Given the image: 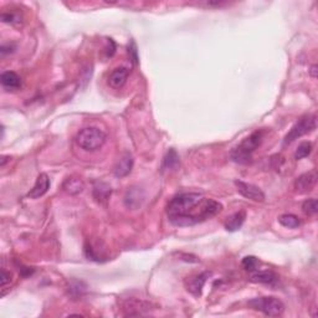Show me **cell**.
I'll return each mask as SVG.
<instances>
[{
  "mask_svg": "<svg viewBox=\"0 0 318 318\" xmlns=\"http://www.w3.org/2000/svg\"><path fill=\"white\" fill-rule=\"evenodd\" d=\"M144 201V193L139 188H128L124 195V205L129 209H138Z\"/></svg>",
  "mask_w": 318,
  "mask_h": 318,
  "instance_id": "13",
  "label": "cell"
},
{
  "mask_svg": "<svg viewBox=\"0 0 318 318\" xmlns=\"http://www.w3.org/2000/svg\"><path fill=\"white\" fill-rule=\"evenodd\" d=\"M312 149H313V145H312L311 142H302L299 143L297 149L295 152V159H303L306 157H308L311 154Z\"/></svg>",
  "mask_w": 318,
  "mask_h": 318,
  "instance_id": "21",
  "label": "cell"
},
{
  "mask_svg": "<svg viewBox=\"0 0 318 318\" xmlns=\"http://www.w3.org/2000/svg\"><path fill=\"white\" fill-rule=\"evenodd\" d=\"M317 68H318L317 65L311 66V68H309V75H311L313 78L317 77Z\"/></svg>",
  "mask_w": 318,
  "mask_h": 318,
  "instance_id": "29",
  "label": "cell"
},
{
  "mask_svg": "<svg viewBox=\"0 0 318 318\" xmlns=\"http://www.w3.org/2000/svg\"><path fill=\"white\" fill-rule=\"evenodd\" d=\"M133 157H132L131 153L126 152L121 155L116 162L115 167H113V173L117 178H123V177L128 176L131 173L132 168H133Z\"/></svg>",
  "mask_w": 318,
  "mask_h": 318,
  "instance_id": "9",
  "label": "cell"
},
{
  "mask_svg": "<svg viewBox=\"0 0 318 318\" xmlns=\"http://www.w3.org/2000/svg\"><path fill=\"white\" fill-rule=\"evenodd\" d=\"M107 136L99 127L82 128L76 136V143L80 148L87 152H95L105 144Z\"/></svg>",
  "mask_w": 318,
  "mask_h": 318,
  "instance_id": "2",
  "label": "cell"
},
{
  "mask_svg": "<svg viewBox=\"0 0 318 318\" xmlns=\"http://www.w3.org/2000/svg\"><path fill=\"white\" fill-rule=\"evenodd\" d=\"M0 82L3 87L8 90H18L21 86V80L14 71H5L0 76Z\"/></svg>",
  "mask_w": 318,
  "mask_h": 318,
  "instance_id": "15",
  "label": "cell"
},
{
  "mask_svg": "<svg viewBox=\"0 0 318 318\" xmlns=\"http://www.w3.org/2000/svg\"><path fill=\"white\" fill-rule=\"evenodd\" d=\"M85 290H86V285L81 281H73L72 285L70 286V291L72 293H76V295H81Z\"/></svg>",
  "mask_w": 318,
  "mask_h": 318,
  "instance_id": "25",
  "label": "cell"
},
{
  "mask_svg": "<svg viewBox=\"0 0 318 318\" xmlns=\"http://www.w3.org/2000/svg\"><path fill=\"white\" fill-rule=\"evenodd\" d=\"M8 159H9V157H3V158H2V163H0V166L4 167V166H5V163H7Z\"/></svg>",
  "mask_w": 318,
  "mask_h": 318,
  "instance_id": "30",
  "label": "cell"
},
{
  "mask_svg": "<svg viewBox=\"0 0 318 318\" xmlns=\"http://www.w3.org/2000/svg\"><path fill=\"white\" fill-rule=\"evenodd\" d=\"M302 211L306 215H316L318 211V204L316 199L311 198L304 200L303 204H302Z\"/></svg>",
  "mask_w": 318,
  "mask_h": 318,
  "instance_id": "22",
  "label": "cell"
},
{
  "mask_svg": "<svg viewBox=\"0 0 318 318\" xmlns=\"http://www.w3.org/2000/svg\"><path fill=\"white\" fill-rule=\"evenodd\" d=\"M129 76V70L127 67H117L108 76V85L112 89L119 90L126 85Z\"/></svg>",
  "mask_w": 318,
  "mask_h": 318,
  "instance_id": "12",
  "label": "cell"
},
{
  "mask_svg": "<svg viewBox=\"0 0 318 318\" xmlns=\"http://www.w3.org/2000/svg\"><path fill=\"white\" fill-rule=\"evenodd\" d=\"M203 195L200 193H182L176 195L167 206L168 215L173 214H187L201 200Z\"/></svg>",
  "mask_w": 318,
  "mask_h": 318,
  "instance_id": "4",
  "label": "cell"
},
{
  "mask_svg": "<svg viewBox=\"0 0 318 318\" xmlns=\"http://www.w3.org/2000/svg\"><path fill=\"white\" fill-rule=\"evenodd\" d=\"M2 21L3 23L7 24H12V25H15V24H19L21 18L19 14H15V13H3L2 14Z\"/></svg>",
  "mask_w": 318,
  "mask_h": 318,
  "instance_id": "24",
  "label": "cell"
},
{
  "mask_svg": "<svg viewBox=\"0 0 318 318\" xmlns=\"http://www.w3.org/2000/svg\"><path fill=\"white\" fill-rule=\"evenodd\" d=\"M129 52H131L132 56H133V62L136 63L137 62V47H136V44H134L133 41H132L131 47H129Z\"/></svg>",
  "mask_w": 318,
  "mask_h": 318,
  "instance_id": "28",
  "label": "cell"
},
{
  "mask_svg": "<svg viewBox=\"0 0 318 318\" xmlns=\"http://www.w3.org/2000/svg\"><path fill=\"white\" fill-rule=\"evenodd\" d=\"M221 203L214 200V199L201 198V200L199 201L197 205L187 214L193 219L195 225H197L199 222L206 221V220H210L211 218H214V216H216L218 214L221 213Z\"/></svg>",
  "mask_w": 318,
  "mask_h": 318,
  "instance_id": "3",
  "label": "cell"
},
{
  "mask_svg": "<svg viewBox=\"0 0 318 318\" xmlns=\"http://www.w3.org/2000/svg\"><path fill=\"white\" fill-rule=\"evenodd\" d=\"M250 281L254 283H264V285H274L277 281V275L275 272L265 270V271H255L251 275Z\"/></svg>",
  "mask_w": 318,
  "mask_h": 318,
  "instance_id": "16",
  "label": "cell"
},
{
  "mask_svg": "<svg viewBox=\"0 0 318 318\" xmlns=\"http://www.w3.org/2000/svg\"><path fill=\"white\" fill-rule=\"evenodd\" d=\"M317 128V117L316 115H306L299 118L295 123V126L290 129L283 139V144H290L293 140L301 138L304 134H308Z\"/></svg>",
  "mask_w": 318,
  "mask_h": 318,
  "instance_id": "6",
  "label": "cell"
},
{
  "mask_svg": "<svg viewBox=\"0 0 318 318\" xmlns=\"http://www.w3.org/2000/svg\"><path fill=\"white\" fill-rule=\"evenodd\" d=\"M10 280H12V275H10V272H8L7 270L3 269L2 270V280H0V285H2V287L4 288L5 285H7L8 282H10Z\"/></svg>",
  "mask_w": 318,
  "mask_h": 318,
  "instance_id": "26",
  "label": "cell"
},
{
  "mask_svg": "<svg viewBox=\"0 0 318 318\" xmlns=\"http://www.w3.org/2000/svg\"><path fill=\"white\" fill-rule=\"evenodd\" d=\"M85 183L78 177H67L62 183V190L68 195H77L84 192Z\"/></svg>",
  "mask_w": 318,
  "mask_h": 318,
  "instance_id": "14",
  "label": "cell"
},
{
  "mask_svg": "<svg viewBox=\"0 0 318 318\" xmlns=\"http://www.w3.org/2000/svg\"><path fill=\"white\" fill-rule=\"evenodd\" d=\"M50 188V178L46 173H40L36 178L35 184L28 193V198L39 199L47 193Z\"/></svg>",
  "mask_w": 318,
  "mask_h": 318,
  "instance_id": "11",
  "label": "cell"
},
{
  "mask_svg": "<svg viewBox=\"0 0 318 318\" xmlns=\"http://www.w3.org/2000/svg\"><path fill=\"white\" fill-rule=\"evenodd\" d=\"M241 265H243V267L246 271L254 272L258 271L260 261L258 258H255V256H245V258L243 259V261H241Z\"/></svg>",
  "mask_w": 318,
  "mask_h": 318,
  "instance_id": "23",
  "label": "cell"
},
{
  "mask_svg": "<svg viewBox=\"0 0 318 318\" xmlns=\"http://www.w3.org/2000/svg\"><path fill=\"white\" fill-rule=\"evenodd\" d=\"M317 183V172L309 171L307 173L301 174L297 179L295 180V189L298 194H304V193L311 192Z\"/></svg>",
  "mask_w": 318,
  "mask_h": 318,
  "instance_id": "8",
  "label": "cell"
},
{
  "mask_svg": "<svg viewBox=\"0 0 318 318\" xmlns=\"http://www.w3.org/2000/svg\"><path fill=\"white\" fill-rule=\"evenodd\" d=\"M210 276L209 272H201V274L197 275V276L190 277L189 280L185 281V287H187L188 292L192 293L195 297H199L201 296V292H203V287L206 282V278Z\"/></svg>",
  "mask_w": 318,
  "mask_h": 318,
  "instance_id": "10",
  "label": "cell"
},
{
  "mask_svg": "<svg viewBox=\"0 0 318 318\" xmlns=\"http://www.w3.org/2000/svg\"><path fill=\"white\" fill-rule=\"evenodd\" d=\"M15 50V45L14 44H9L7 46V45H3L2 49H0V52H2V55L4 56V55L7 54H12V52H14Z\"/></svg>",
  "mask_w": 318,
  "mask_h": 318,
  "instance_id": "27",
  "label": "cell"
},
{
  "mask_svg": "<svg viewBox=\"0 0 318 318\" xmlns=\"http://www.w3.org/2000/svg\"><path fill=\"white\" fill-rule=\"evenodd\" d=\"M249 307L255 311L262 312L265 316L278 317L285 312V304L277 297H258L249 301Z\"/></svg>",
  "mask_w": 318,
  "mask_h": 318,
  "instance_id": "5",
  "label": "cell"
},
{
  "mask_svg": "<svg viewBox=\"0 0 318 318\" xmlns=\"http://www.w3.org/2000/svg\"><path fill=\"white\" fill-rule=\"evenodd\" d=\"M278 222L287 229H297L301 225V220L295 214H282L278 218Z\"/></svg>",
  "mask_w": 318,
  "mask_h": 318,
  "instance_id": "18",
  "label": "cell"
},
{
  "mask_svg": "<svg viewBox=\"0 0 318 318\" xmlns=\"http://www.w3.org/2000/svg\"><path fill=\"white\" fill-rule=\"evenodd\" d=\"M264 139V132L255 131L230 152V158L238 164H249L253 161V153L260 147Z\"/></svg>",
  "mask_w": 318,
  "mask_h": 318,
  "instance_id": "1",
  "label": "cell"
},
{
  "mask_svg": "<svg viewBox=\"0 0 318 318\" xmlns=\"http://www.w3.org/2000/svg\"><path fill=\"white\" fill-rule=\"evenodd\" d=\"M235 187H236L238 194L243 195L244 198L250 199V200L259 201L262 203L265 200V193L255 184H251V183L243 182V180H235Z\"/></svg>",
  "mask_w": 318,
  "mask_h": 318,
  "instance_id": "7",
  "label": "cell"
},
{
  "mask_svg": "<svg viewBox=\"0 0 318 318\" xmlns=\"http://www.w3.org/2000/svg\"><path fill=\"white\" fill-rule=\"evenodd\" d=\"M111 195V187L105 183H97L94 187V197L97 201H106Z\"/></svg>",
  "mask_w": 318,
  "mask_h": 318,
  "instance_id": "19",
  "label": "cell"
},
{
  "mask_svg": "<svg viewBox=\"0 0 318 318\" xmlns=\"http://www.w3.org/2000/svg\"><path fill=\"white\" fill-rule=\"evenodd\" d=\"M179 166V157L174 149H169L167 155L164 157L163 168L164 169H177Z\"/></svg>",
  "mask_w": 318,
  "mask_h": 318,
  "instance_id": "20",
  "label": "cell"
},
{
  "mask_svg": "<svg viewBox=\"0 0 318 318\" xmlns=\"http://www.w3.org/2000/svg\"><path fill=\"white\" fill-rule=\"evenodd\" d=\"M245 219H246L245 211L244 210L237 211V213L232 214V215H230L229 218L226 219V221H225V229H226L227 231H231V232L237 231V230L243 226Z\"/></svg>",
  "mask_w": 318,
  "mask_h": 318,
  "instance_id": "17",
  "label": "cell"
}]
</instances>
